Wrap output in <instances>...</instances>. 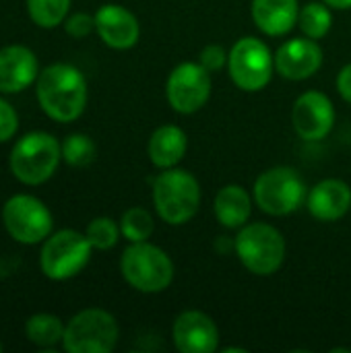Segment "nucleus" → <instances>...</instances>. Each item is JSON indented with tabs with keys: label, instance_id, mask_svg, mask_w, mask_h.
<instances>
[{
	"label": "nucleus",
	"instance_id": "nucleus-4",
	"mask_svg": "<svg viewBox=\"0 0 351 353\" xmlns=\"http://www.w3.org/2000/svg\"><path fill=\"white\" fill-rule=\"evenodd\" d=\"M120 271L124 281L143 294H159L174 281V263L170 254L149 242H130L122 252Z\"/></svg>",
	"mask_w": 351,
	"mask_h": 353
},
{
	"label": "nucleus",
	"instance_id": "nucleus-5",
	"mask_svg": "<svg viewBox=\"0 0 351 353\" xmlns=\"http://www.w3.org/2000/svg\"><path fill=\"white\" fill-rule=\"evenodd\" d=\"M236 254L252 275H273L285 261V238L269 223H246L234 240Z\"/></svg>",
	"mask_w": 351,
	"mask_h": 353
},
{
	"label": "nucleus",
	"instance_id": "nucleus-20",
	"mask_svg": "<svg viewBox=\"0 0 351 353\" xmlns=\"http://www.w3.org/2000/svg\"><path fill=\"white\" fill-rule=\"evenodd\" d=\"M213 213L217 221L228 230H240L248 223L252 213V199L240 184L223 186L213 201Z\"/></svg>",
	"mask_w": 351,
	"mask_h": 353
},
{
	"label": "nucleus",
	"instance_id": "nucleus-2",
	"mask_svg": "<svg viewBox=\"0 0 351 353\" xmlns=\"http://www.w3.org/2000/svg\"><path fill=\"white\" fill-rule=\"evenodd\" d=\"M153 205L170 225L188 223L201 207L199 180L180 168H168L153 180Z\"/></svg>",
	"mask_w": 351,
	"mask_h": 353
},
{
	"label": "nucleus",
	"instance_id": "nucleus-25",
	"mask_svg": "<svg viewBox=\"0 0 351 353\" xmlns=\"http://www.w3.org/2000/svg\"><path fill=\"white\" fill-rule=\"evenodd\" d=\"M155 230L153 217L143 207L128 209L120 219V232L128 242H147Z\"/></svg>",
	"mask_w": 351,
	"mask_h": 353
},
{
	"label": "nucleus",
	"instance_id": "nucleus-31",
	"mask_svg": "<svg viewBox=\"0 0 351 353\" xmlns=\"http://www.w3.org/2000/svg\"><path fill=\"white\" fill-rule=\"evenodd\" d=\"M325 4H329L333 10H348L351 8V0H323Z\"/></svg>",
	"mask_w": 351,
	"mask_h": 353
},
{
	"label": "nucleus",
	"instance_id": "nucleus-8",
	"mask_svg": "<svg viewBox=\"0 0 351 353\" xmlns=\"http://www.w3.org/2000/svg\"><path fill=\"white\" fill-rule=\"evenodd\" d=\"M120 337L116 319L101 308L74 314L64 327L62 347L68 353H110Z\"/></svg>",
	"mask_w": 351,
	"mask_h": 353
},
{
	"label": "nucleus",
	"instance_id": "nucleus-6",
	"mask_svg": "<svg viewBox=\"0 0 351 353\" xmlns=\"http://www.w3.org/2000/svg\"><path fill=\"white\" fill-rule=\"evenodd\" d=\"M308 199L304 178L290 165H277L263 172L254 182V203L273 217H283L302 207Z\"/></svg>",
	"mask_w": 351,
	"mask_h": 353
},
{
	"label": "nucleus",
	"instance_id": "nucleus-3",
	"mask_svg": "<svg viewBox=\"0 0 351 353\" xmlns=\"http://www.w3.org/2000/svg\"><path fill=\"white\" fill-rule=\"evenodd\" d=\"M62 159V145L43 130H33L21 137L10 151V172L12 176L29 186L48 182Z\"/></svg>",
	"mask_w": 351,
	"mask_h": 353
},
{
	"label": "nucleus",
	"instance_id": "nucleus-22",
	"mask_svg": "<svg viewBox=\"0 0 351 353\" xmlns=\"http://www.w3.org/2000/svg\"><path fill=\"white\" fill-rule=\"evenodd\" d=\"M298 25L302 29V33L310 39H323L331 27H333V12L331 6L321 2H308L300 8V17H298Z\"/></svg>",
	"mask_w": 351,
	"mask_h": 353
},
{
	"label": "nucleus",
	"instance_id": "nucleus-9",
	"mask_svg": "<svg viewBox=\"0 0 351 353\" xmlns=\"http://www.w3.org/2000/svg\"><path fill=\"white\" fill-rule=\"evenodd\" d=\"M275 70V56L259 37H242L228 52V72L234 85L254 93L269 85Z\"/></svg>",
	"mask_w": 351,
	"mask_h": 353
},
{
	"label": "nucleus",
	"instance_id": "nucleus-10",
	"mask_svg": "<svg viewBox=\"0 0 351 353\" xmlns=\"http://www.w3.org/2000/svg\"><path fill=\"white\" fill-rule=\"evenodd\" d=\"M2 223L19 244H39L52 234L50 209L31 194H14L2 207Z\"/></svg>",
	"mask_w": 351,
	"mask_h": 353
},
{
	"label": "nucleus",
	"instance_id": "nucleus-18",
	"mask_svg": "<svg viewBox=\"0 0 351 353\" xmlns=\"http://www.w3.org/2000/svg\"><path fill=\"white\" fill-rule=\"evenodd\" d=\"M298 0H252V21L271 37L290 33L298 25Z\"/></svg>",
	"mask_w": 351,
	"mask_h": 353
},
{
	"label": "nucleus",
	"instance_id": "nucleus-21",
	"mask_svg": "<svg viewBox=\"0 0 351 353\" xmlns=\"http://www.w3.org/2000/svg\"><path fill=\"white\" fill-rule=\"evenodd\" d=\"M64 327L66 325H62V321L58 316L39 312V314H33L25 323V335L37 347H54V345L62 343Z\"/></svg>",
	"mask_w": 351,
	"mask_h": 353
},
{
	"label": "nucleus",
	"instance_id": "nucleus-19",
	"mask_svg": "<svg viewBox=\"0 0 351 353\" xmlns=\"http://www.w3.org/2000/svg\"><path fill=\"white\" fill-rule=\"evenodd\" d=\"M186 149H188L186 132L176 124H163L151 134L147 145V155L155 168L168 170V168H176L182 161Z\"/></svg>",
	"mask_w": 351,
	"mask_h": 353
},
{
	"label": "nucleus",
	"instance_id": "nucleus-23",
	"mask_svg": "<svg viewBox=\"0 0 351 353\" xmlns=\"http://www.w3.org/2000/svg\"><path fill=\"white\" fill-rule=\"evenodd\" d=\"M25 2L31 21L43 29H54L60 23H64L70 8V0H25Z\"/></svg>",
	"mask_w": 351,
	"mask_h": 353
},
{
	"label": "nucleus",
	"instance_id": "nucleus-16",
	"mask_svg": "<svg viewBox=\"0 0 351 353\" xmlns=\"http://www.w3.org/2000/svg\"><path fill=\"white\" fill-rule=\"evenodd\" d=\"M39 77V62L27 46L0 50V93H21Z\"/></svg>",
	"mask_w": 351,
	"mask_h": 353
},
{
	"label": "nucleus",
	"instance_id": "nucleus-1",
	"mask_svg": "<svg viewBox=\"0 0 351 353\" xmlns=\"http://www.w3.org/2000/svg\"><path fill=\"white\" fill-rule=\"evenodd\" d=\"M39 108L56 122H74L87 105V81L72 64H50L35 81Z\"/></svg>",
	"mask_w": 351,
	"mask_h": 353
},
{
	"label": "nucleus",
	"instance_id": "nucleus-32",
	"mask_svg": "<svg viewBox=\"0 0 351 353\" xmlns=\"http://www.w3.org/2000/svg\"><path fill=\"white\" fill-rule=\"evenodd\" d=\"M0 352H2V345H0Z\"/></svg>",
	"mask_w": 351,
	"mask_h": 353
},
{
	"label": "nucleus",
	"instance_id": "nucleus-28",
	"mask_svg": "<svg viewBox=\"0 0 351 353\" xmlns=\"http://www.w3.org/2000/svg\"><path fill=\"white\" fill-rule=\"evenodd\" d=\"M199 62H201L203 68H207L213 74V72L221 70L223 66H228V52L221 46H217V43H209V46H205L201 50Z\"/></svg>",
	"mask_w": 351,
	"mask_h": 353
},
{
	"label": "nucleus",
	"instance_id": "nucleus-17",
	"mask_svg": "<svg viewBox=\"0 0 351 353\" xmlns=\"http://www.w3.org/2000/svg\"><path fill=\"white\" fill-rule=\"evenodd\" d=\"M308 211L314 219L331 223L339 221L351 209V188L348 182L327 178L308 192Z\"/></svg>",
	"mask_w": 351,
	"mask_h": 353
},
{
	"label": "nucleus",
	"instance_id": "nucleus-24",
	"mask_svg": "<svg viewBox=\"0 0 351 353\" xmlns=\"http://www.w3.org/2000/svg\"><path fill=\"white\" fill-rule=\"evenodd\" d=\"M95 153H97V147H95L93 139L83 134V132L68 134L62 141V159L72 168L91 165L95 159Z\"/></svg>",
	"mask_w": 351,
	"mask_h": 353
},
{
	"label": "nucleus",
	"instance_id": "nucleus-27",
	"mask_svg": "<svg viewBox=\"0 0 351 353\" xmlns=\"http://www.w3.org/2000/svg\"><path fill=\"white\" fill-rule=\"evenodd\" d=\"M64 29L74 39L87 37L91 31H95V17L87 14V12H74L64 19Z\"/></svg>",
	"mask_w": 351,
	"mask_h": 353
},
{
	"label": "nucleus",
	"instance_id": "nucleus-15",
	"mask_svg": "<svg viewBox=\"0 0 351 353\" xmlns=\"http://www.w3.org/2000/svg\"><path fill=\"white\" fill-rule=\"evenodd\" d=\"M95 31L101 41L114 50H130L141 37L139 19L122 4H103L97 8Z\"/></svg>",
	"mask_w": 351,
	"mask_h": 353
},
{
	"label": "nucleus",
	"instance_id": "nucleus-30",
	"mask_svg": "<svg viewBox=\"0 0 351 353\" xmlns=\"http://www.w3.org/2000/svg\"><path fill=\"white\" fill-rule=\"evenodd\" d=\"M337 91L348 103H351V64H345L339 70V74H337Z\"/></svg>",
	"mask_w": 351,
	"mask_h": 353
},
{
	"label": "nucleus",
	"instance_id": "nucleus-26",
	"mask_svg": "<svg viewBox=\"0 0 351 353\" xmlns=\"http://www.w3.org/2000/svg\"><path fill=\"white\" fill-rule=\"evenodd\" d=\"M85 236L95 250H110L118 244L122 232L112 217H95L93 221H89Z\"/></svg>",
	"mask_w": 351,
	"mask_h": 353
},
{
	"label": "nucleus",
	"instance_id": "nucleus-13",
	"mask_svg": "<svg viewBox=\"0 0 351 353\" xmlns=\"http://www.w3.org/2000/svg\"><path fill=\"white\" fill-rule=\"evenodd\" d=\"M323 66V48L317 39L294 37L281 43L275 52V70L290 81H306Z\"/></svg>",
	"mask_w": 351,
	"mask_h": 353
},
{
	"label": "nucleus",
	"instance_id": "nucleus-29",
	"mask_svg": "<svg viewBox=\"0 0 351 353\" xmlns=\"http://www.w3.org/2000/svg\"><path fill=\"white\" fill-rule=\"evenodd\" d=\"M19 128V116L14 112V108L0 97V143H6L8 139L14 137Z\"/></svg>",
	"mask_w": 351,
	"mask_h": 353
},
{
	"label": "nucleus",
	"instance_id": "nucleus-12",
	"mask_svg": "<svg viewBox=\"0 0 351 353\" xmlns=\"http://www.w3.org/2000/svg\"><path fill=\"white\" fill-rule=\"evenodd\" d=\"M292 122L300 139L308 143L323 141L335 126V108L325 93L306 91L294 101Z\"/></svg>",
	"mask_w": 351,
	"mask_h": 353
},
{
	"label": "nucleus",
	"instance_id": "nucleus-11",
	"mask_svg": "<svg viewBox=\"0 0 351 353\" xmlns=\"http://www.w3.org/2000/svg\"><path fill=\"white\" fill-rule=\"evenodd\" d=\"M166 97L178 114L199 112L211 97V72L201 62L178 64L168 77Z\"/></svg>",
	"mask_w": 351,
	"mask_h": 353
},
{
	"label": "nucleus",
	"instance_id": "nucleus-14",
	"mask_svg": "<svg viewBox=\"0 0 351 353\" xmlns=\"http://www.w3.org/2000/svg\"><path fill=\"white\" fill-rule=\"evenodd\" d=\"M172 337L176 350L182 353H213L219 347V329L215 321L201 310L178 314Z\"/></svg>",
	"mask_w": 351,
	"mask_h": 353
},
{
	"label": "nucleus",
	"instance_id": "nucleus-7",
	"mask_svg": "<svg viewBox=\"0 0 351 353\" xmlns=\"http://www.w3.org/2000/svg\"><path fill=\"white\" fill-rule=\"evenodd\" d=\"M91 242L77 230H60L43 240L39 267L52 281H66L79 275L91 259Z\"/></svg>",
	"mask_w": 351,
	"mask_h": 353
}]
</instances>
